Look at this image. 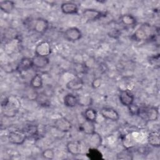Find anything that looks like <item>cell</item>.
I'll list each match as a JSON object with an SVG mask.
<instances>
[{"mask_svg":"<svg viewBox=\"0 0 160 160\" xmlns=\"http://www.w3.org/2000/svg\"><path fill=\"white\" fill-rule=\"evenodd\" d=\"M158 35L159 28L148 23H144L134 31L131 38L136 41H148L156 39Z\"/></svg>","mask_w":160,"mask_h":160,"instance_id":"1","label":"cell"},{"mask_svg":"<svg viewBox=\"0 0 160 160\" xmlns=\"http://www.w3.org/2000/svg\"><path fill=\"white\" fill-rule=\"evenodd\" d=\"M1 106L4 116L8 118H12L18 113L21 106V102L16 96H11L5 97L1 102Z\"/></svg>","mask_w":160,"mask_h":160,"instance_id":"2","label":"cell"},{"mask_svg":"<svg viewBox=\"0 0 160 160\" xmlns=\"http://www.w3.org/2000/svg\"><path fill=\"white\" fill-rule=\"evenodd\" d=\"M137 116L148 121H154L158 119V108L154 106L139 107Z\"/></svg>","mask_w":160,"mask_h":160,"instance_id":"3","label":"cell"},{"mask_svg":"<svg viewBox=\"0 0 160 160\" xmlns=\"http://www.w3.org/2000/svg\"><path fill=\"white\" fill-rule=\"evenodd\" d=\"M28 26L32 31H34L38 34H42L48 30L49 28V22L44 18H38L32 21Z\"/></svg>","mask_w":160,"mask_h":160,"instance_id":"4","label":"cell"},{"mask_svg":"<svg viewBox=\"0 0 160 160\" xmlns=\"http://www.w3.org/2000/svg\"><path fill=\"white\" fill-rule=\"evenodd\" d=\"M27 138L26 134L22 130L12 131L8 134V139L9 142L15 145L22 144Z\"/></svg>","mask_w":160,"mask_h":160,"instance_id":"5","label":"cell"},{"mask_svg":"<svg viewBox=\"0 0 160 160\" xmlns=\"http://www.w3.org/2000/svg\"><path fill=\"white\" fill-rule=\"evenodd\" d=\"M54 128L59 131L63 132H69L72 128V123L65 117L57 118L54 122Z\"/></svg>","mask_w":160,"mask_h":160,"instance_id":"6","label":"cell"},{"mask_svg":"<svg viewBox=\"0 0 160 160\" xmlns=\"http://www.w3.org/2000/svg\"><path fill=\"white\" fill-rule=\"evenodd\" d=\"M51 52V47L50 43L47 41L39 42L36 46L34 53L35 55L48 57Z\"/></svg>","mask_w":160,"mask_h":160,"instance_id":"7","label":"cell"},{"mask_svg":"<svg viewBox=\"0 0 160 160\" xmlns=\"http://www.w3.org/2000/svg\"><path fill=\"white\" fill-rule=\"evenodd\" d=\"M64 38L68 41L75 42L82 38V32L76 27H71L66 29L64 32Z\"/></svg>","mask_w":160,"mask_h":160,"instance_id":"8","label":"cell"},{"mask_svg":"<svg viewBox=\"0 0 160 160\" xmlns=\"http://www.w3.org/2000/svg\"><path fill=\"white\" fill-rule=\"evenodd\" d=\"M119 99L123 106L129 107L134 103V97L130 91L128 89L121 90L119 94Z\"/></svg>","mask_w":160,"mask_h":160,"instance_id":"9","label":"cell"},{"mask_svg":"<svg viewBox=\"0 0 160 160\" xmlns=\"http://www.w3.org/2000/svg\"><path fill=\"white\" fill-rule=\"evenodd\" d=\"M100 113L104 118L112 121H117L119 119V113L112 108L104 107L101 109Z\"/></svg>","mask_w":160,"mask_h":160,"instance_id":"10","label":"cell"},{"mask_svg":"<svg viewBox=\"0 0 160 160\" xmlns=\"http://www.w3.org/2000/svg\"><path fill=\"white\" fill-rule=\"evenodd\" d=\"M82 15L86 19L90 21L98 20L104 16V13L101 11L91 8L85 9L82 12Z\"/></svg>","mask_w":160,"mask_h":160,"instance_id":"11","label":"cell"},{"mask_svg":"<svg viewBox=\"0 0 160 160\" xmlns=\"http://www.w3.org/2000/svg\"><path fill=\"white\" fill-rule=\"evenodd\" d=\"M66 149L71 154L78 156L80 154L82 151L81 142L78 140L70 141L66 144Z\"/></svg>","mask_w":160,"mask_h":160,"instance_id":"12","label":"cell"},{"mask_svg":"<svg viewBox=\"0 0 160 160\" xmlns=\"http://www.w3.org/2000/svg\"><path fill=\"white\" fill-rule=\"evenodd\" d=\"M32 66H33V64H32V58H26V57L23 58L21 59L19 62L16 68V71L21 73L30 69Z\"/></svg>","mask_w":160,"mask_h":160,"instance_id":"13","label":"cell"},{"mask_svg":"<svg viewBox=\"0 0 160 160\" xmlns=\"http://www.w3.org/2000/svg\"><path fill=\"white\" fill-rule=\"evenodd\" d=\"M66 88L71 91H76L81 90L84 86V82L79 77H76L66 83Z\"/></svg>","mask_w":160,"mask_h":160,"instance_id":"14","label":"cell"},{"mask_svg":"<svg viewBox=\"0 0 160 160\" xmlns=\"http://www.w3.org/2000/svg\"><path fill=\"white\" fill-rule=\"evenodd\" d=\"M61 11L66 14H76L78 11V7L76 4L72 2H64L61 5Z\"/></svg>","mask_w":160,"mask_h":160,"instance_id":"15","label":"cell"},{"mask_svg":"<svg viewBox=\"0 0 160 160\" xmlns=\"http://www.w3.org/2000/svg\"><path fill=\"white\" fill-rule=\"evenodd\" d=\"M32 61L33 66L38 69L44 68L49 63V59L48 57L38 55H34V56L32 58Z\"/></svg>","mask_w":160,"mask_h":160,"instance_id":"16","label":"cell"},{"mask_svg":"<svg viewBox=\"0 0 160 160\" xmlns=\"http://www.w3.org/2000/svg\"><path fill=\"white\" fill-rule=\"evenodd\" d=\"M148 144L151 146L159 148L160 146V135L159 131H154L149 132L148 136Z\"/></svg>","mask_w":160,"mask_h":160,"instance_id":"17","label":"cell"},{"mask_svg":"<svg viewBox=\"0 0 160 160\" xmlns=\"http://www.w3.org/2000/svg\"><path fill=\"white\" fill-rule=\"evenodd\" d=\"M88 144L89 145V148H98L99 146H101L102 144L101 136L95 131L94 132L89 135Z\"/></svg>","mask_w":160,"mask_h":160,"instance_id":"18","label":"cell"},{"mask_svg":"<svg viewBox=\"0 0 160 160\" xmlns=\"http://www.w3.org/2000/svg\"><path fill=\"white\" fill-rule=\"evenodd\" d=\"M63 102L66 107L74 108L78 104V98L72 93H68L64 97Z\"/></svg>","mask_w":160,"mask_h":160,"instance_id":"19","label":"cell"},{"mask_svg":"<svg viewBox=\"0 0 160 160\" xmlns=\"http://www.w3.org/2000/svg\"><path fill=\"white\" fill-rule=\"evenodd\" d=\"M80 129L86 134L90 135L95 132L96 127L94 122L85 120V121L83 122L80 126Z\"/></svg>","mask_w":160,"mask_h":160,"instance_id":"20","label":"cell"},{"mask_svg":"<svg viewBox=\"0 0 160 160\" xmlns=\"http://www.w3.org/2000/svg\"><path fill=\"white\" fill-rule=\"evenodd\" d=\"M86 156L91 160H100L103 159L102 154L98 148H89L86 152Z\"/></svg>","mask_w":160,"mask_h":160,"instance_id":"21","label":"cell"},{"mask_svg":"<svg viewBox=\"0 0 160 160\" xmlns=\"http://www.w3.org/2000/svg\"><path fill=\"white\" fill-rule=\"evenodd\" d=\"M43 84V79L41 75L39 74H36L33 76V77L31 79L29 85L30 87L34 89H39L42 87Z\"/></svg>","mask_w":160,"mask_h":160,"instance_id":"22","label":"cell"},{"mask_svg":"<svg viewBox=\"0 0 160 160\" xmlns=\"http://www.w3.org/2000/svg\"><path fill=\"white\" fill-rule=\"evenodd\" d=\"M120 19L122 24L126 27H132L136 24V18L129 14H126L121 16Z\"/></svg>","mask_w":160,"mask_h":160,"instance_id":"23","label":"cell"},{"mask_svg":"<svg viewBox=\"0 0 160 160\" xmlns=\"http://www.w3.org/2000/svg\"><path fill=\"white\" fill-rule=\"evenodd\" d=\"M15 6V4L12 1H2L0 2V8L5 13H11Z\"/></svg>","mask_w":160,"mask_h":160,"instance_id":"24","label":"cell"},{"mask_svg":"<svg viewBox=\"0 0 160 160\" xmlns=\"http://www.w3.org/2000/svg\"><path fill=\"white\" fill-rule=\"evenodd\" d=\"M97 116H98L97 111L94 109L91 108H87L84 112V119L89 121L95 122L97 119Z\"/></svg>","mask_w":160,"mask_h":160,"instance_id":"25","label":"cell"},{"mask_svg":"<svg viewBox=\"0 0 160 160\" xmlns=\"http://www.w3.org/2000/svg\"><path fill=\"white\" fill-rule=\"evenodd\" d=\"M22 131L26 134L27 138L34 137L38 134V128L36 125L30 124L26 126Z\"/></svg>","mask_w":160,"mask_h":160,"instance_id":"26","label":"cell"},{"mask_svg":"<svg viewBox=\"0 0 160 160\" xmlns=\"http://www.w3.org/2000/svg\"><path fill=\"white\" fill-rule=\"evenodd\" d=\"M4 39H6V41L8 42L14 39H17L18 35L16 29L12 28H8L4 31Z\"/></svg>","mask_w":160,"mask_h":160,"instance_id":"27","label":"cell"},{"mask_svg":"<svg viewBox=\"0 0 160 160\" xmlns=\"http://www.w3.org/2000/svg\"><path fill=\"white\" fill-rule=\"evenodd\" d=\"M36 101L41 106H48L50 104V100L49 96L46 94H45V92L38 93Z\"/></svg>","mask_w":160,"mask_h":160,"instance_id":"28","label":"cell"},{"mask_svg":"<svg viewBox=\"0 0 160 160\" xmlns=\"http://www.w3.org/2000/svg\"><path fill=\"white\" fill-rule=\"evenodd\" d=\"M117 159H132V155L131 152L128 150H124L119 152L117 155Z\"/></svg>","mask_w":160,"mask_h":160,"instance_id":"29","label":"cell"},{"mask_svg":"<svg viewBox=\"0 0 160 160\" xmlns=\"http://www.w3.org/2000/svg\"><path fill=\"white\" fill-rule=\"evenodd\" d=\"M54 151L51 148H47L42 152V156L46 159H52L54 158Z\"/></svg>","mask_w":160,"mask_h":160,"instance_id":"30","label":"cell"},{"mask_svg":"<svg viewBox=\"0 0 160 160\" xmlns=\"http://www.w3.org/2000/svg\"><path fill=\"white\" fill-rule=\"evenodd\" d=\"M92 99L89 96H83L78 98V104H81L82 106H89L91 104Z\"/></svg>","mask_w":160,"mask_h":160,"instance_id":"31","label":"cell"},{"mask_svg":"<svg viewBox=\"0 0 160 160\" xmlns=\"http://www.w3.org/2000/svg\"><path fill=\"white\" fill-rule=\"evenodd\" d=\"M149 63L151 64L152 66H154L155 68H159V54H158L157 55L152 56L150 58Z\"/></svg>","mask_w":160,"mask_h":160,"instance_id":"32","label":"cell"},{"mask_svg":"<svg viewBox=\"0 0 160 160\" xmlns=\"http://www.w3.org/2000/svg\"><path fill=\"white\" fill-rule=\"evenodd\" d=\"M108 35L109 37L114 38V39H117L121 36V32L119 29H112L110 30V31L108 32Z\"/></svg>","mask_w":160,"mask_h":160,"instance_id":"33","label":"cell"},{"mask_svg":"<svg viewBox=\"0 0 160 160\" xmlns=\"http://www.w3.org/2000/svg\"><path fill=\"white\" fill-rule=\"evenodd\" d=\"M128 108H129V112H130V113H131L132 115H136V116H137L139 107H138V106H136V104H134V103H133V104H132L131 106H129Z\"/></svg>","mask_w":160,"mask_h":160,"instance_id":"34","label":"cell"},{"mask_svg":"<svg viewBox=\"0 0 160 160\" xmlns=\"http://www.w3.org/2000/svg\"><path fill=\"white\" fill-rule=\"evenodd\" d=\"M101 80L100 78H96L92 82V86L94 88H98L101 86Z\"/></svg>","mask_w":160,"mask_h":160,"instance_id":"35","label":"cell"}]
</instances>
